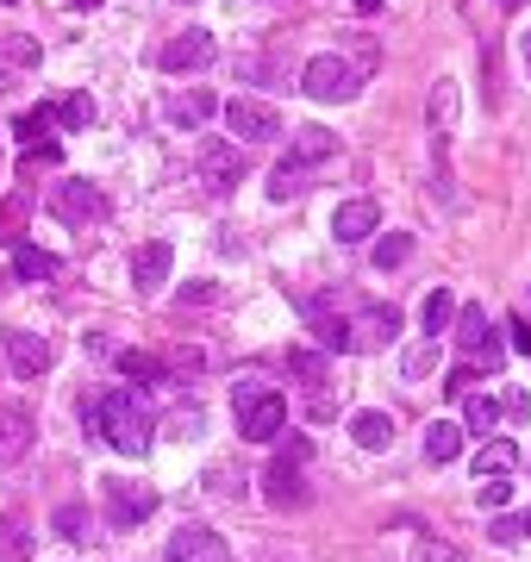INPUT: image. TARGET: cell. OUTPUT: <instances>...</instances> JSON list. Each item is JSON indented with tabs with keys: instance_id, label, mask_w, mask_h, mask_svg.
<instances>
[{
	"instance_id": "7a4b0ae2",
	"label": "cell",
	"mask_w": 531,
	"mask_h": 562,
	"mask_svg": "<svg viewBox=\"0 0 531 562\" xmlns=\"http://www.w3.org/2000/svg\"><path fill=\"white\" fill-rule=\"evenodd\" d=\"M231 412H238V437H244V444H276V437L288 432V400L263 382L231 387Z\"/></svg>"
},
{
	"instance_id": "44dd1931",
	"label": "cell",
	"mask_w": 531,
	"mask_h": 562,
	"mask_svg": "<svg viewBox=\"0 0 531 562\" xmlns=\"http://www.w3.org/2000/svg\"><path fill=\"white\" fill-rule=\"evenodd\" d=\"M13 276L20 281H56L63 276V256L38 251V244H13Z\"/></svg>"
},
{
	"instance_id": "d6986e66",
	"label": "cell",
	"mask_w": 531,
	"mask_h": 562,
	"mask_svg": "<svg viewBox=\"0 0 531 562\" xmlns=\"http://www.w3.org/2000/svg\"><path fill=\"white\" fill-rule=\"evenodd\" d=\"M513 469H519V444H513V437H481V450H476L481 482H506Z\"/></svg>"
},
{
	"instance_id": "5b68a950",
	"label": "cell",
	"mask_w": 531,
	"mask_h": 562,
	"mask_svg": "<svg viewBox=\"0 0 531 562\" xmlns=\"http://www.w3.org/2000/svg\"><path fill=\"white\" fill-rule=\"evenodd\" d=\"M51 213L63 219V226H81V231H88V226H101L113 206H106V194L94 188V181L69 176V181H56V188H51Z\"/></svg>"
},
{
	"instance_id": "60d3db41",
	"label": "cell",
	"mask_w": 531,
	"mask_h": 562,
	"mask_svg": "<svg viewBox=\"0 0 531 562\" xmlns=\"http://www.w3.org/2000/svg\"><path fill=\"white\" fill-rule=\"evenodd\" d=\"M488 537H494V544H519V537H526V525H519V519H494V525H488Z\"/></svg>"
},
{
	"instance_id": "4dcf8cb0",
	"label": "cell",
	"mask_w": 531,
	"mask_h": 562,
	"mask_svg": "<svg viewBox=\"0 0 531 562\" xmlns=\"http://www.w3.org/2000/svg\"><path fill=\"white\" fill-rule=\"evenodd\" d=\"M56 126H63V131H88V126H94V101H88V94H63V101H56Z\"/></svg>"
},
{
	"instance_id": "ba28073f",
	"label": "cell",
	"mask_w": 531,
	"mask_h": 562,
	"mask_svg": "<svg viewBox=\"0 0 531 562\" xmlns=\"http://www.w3.org/2000/svg\"><path fill=\"white\" fill-rule=\"evenodd\" d=\"M226 126L244 138V144H269V138H281V113L269 101H251V94H238V101H226Z\"/></svg>"
},
{
	"instance_id": "9a60e30c",
	"label": "cell",
	"mask_w": 531,
	"mask_h": 562,
	"mask_svg": "<svg viewBox=\"0 0 531 562\" xmlns=\"http://www.w3.org/2000/svg\"><path fill=\"white\" fill-rule=\"evenodd\" d=\"M213 63V31H176L163 44V69L169 76H188V69H206Z\"/></svg>"
},
{
	"instance_id": "1f68e13d",
	"label": "cell",
	"mask_w": 531,
	"mask_h": 562,
	"mask_svg": "<svg viewBox=\"0 0 531 562\" xmlns=\"http://www.w3.org/2000/svg\"><path fill=\"white\" fill-rule=\"evenodd\" d=\"M369 256H376V269H401L406 256H413V238H406V231H381Z\"/></svg>"
},
{
	"instance_id": "6da1fadb",
	"label": "cell",
	"mask_w": 531,
	"mask_h": 562,
	"mask_svg": "<svg viewBox=\"0 0 531 562\" xmlns=\"http://www.w3.org/2000/svg\"><path fill=\"white\" fill-rule=\"evenodd\" d=\"M81 419H88V432H101L119 457H144L156 437V419L151 407L138 400V387H106L94 400H81Z\"/></svg>"
},
{
	"instance_id": "30bf717a",
	"label": "cell",
	"mask_w": 531,
	"mask_h": 562,
	"mask_svg": "<svg viewBox=\"0 0 531 562\" xmlns=\"http://www.w3.org/2000/svg\"><path fill=\"white\" fill-rule=\"evenodd\" d=\"M7 362H13L20 382H38V375L56 362V344L45 332H7Z\"/></svg>"
},
{
	"instance_id": "b9f144b4",
	"label": "cell",
	"mask_w": 531,
	"mask_h": 562,
	"mask_svg": "<svg viewBox=\"0 0 531 562\" xmlns=\"http://www.w3.org/2000/svg\"><path fill=\"white\" fill-rule=\"evenodd\" d=\"M7 63H38V44L31 38H7Z\"/></svg>"
},
{
	"instance_id": "f35d334b",
	"label": "cell",
	"mask_w": 531,
	"mask_h": 562,
	"mask_svg": "<svg viewBox=\"0 0 531 562\" xmlns=\"http://www.w3.org/2000/svg\"><path fill=\"white\" fill-rule=\"evenodd\" d=\"M506 332H513V350L531 357V319H526V312H513V319H506Z\"/></svg>"
},
{
	"instance_id": "5bb4252c",
	"label": "cell",
	"mask_w": 531,
	"mask_h": 562,
	"mask_svg": "<svg viewBox=\"0 0 531 562\" xmlns=\"http://www.w3.org/2000/svg\"><path fill=\"white\" fill-rule=\"evenodd\" d=\"M381 231V206L376 201H344L338 213H331V238L338 244H369Z\"/></svg>"
},
{
	"instance_id": "836d02e7",
	"label": "cell",
	"mask_w": 531,
	"mask_h": 562,
	"mask_svg": "<svg viewBox=\"0 0 531 562\" xmlns=\"http://www.w3.org/2000/svg\"><path fill=\"white\" fill-rule=\"evenodd\" d=\"M431 369H438V337H431V344H419V350H406V357H401V375H406V382H426Z\"/></svg>"
},
{
	"instance_id": "8fae6325",
	"label": "cell",
	"mask_w": 531,
	"mask_h": 562,
	"mask_svg": "<svg viewBox=\"0 0 531 562\" xmlns=\"http://www.w3.org/2000/svg\"><path fill=\"white\" fill-rule=\"evenodd\" d=\"M163 562H231V550H226V537H219V532H206V525H181V532L169 537Z\"/></svg>"
},
{
	"instance_id": "ffe728a7",
	"label": "cell",
	"mask_w": 531,
	"mask_h": 562,
	"mask_svg": "<svg viewBox=\"0 0 531 562\" xmlns=\"http://www.w3.org/2000/svg\"><path fill=\"white\" fill-rule=\"evenodd\" d=\"M456 400H463V425H469L476 437H488V432H494V425L506 419V407L494 400V394H481V387H469V394H456Z\"/></svg>"
},
{
	"instance_id": "d4e9b609",
	"label": "cell",
	"mask_w": 531,
	"mask_h": 562,
	"mask_svg": "<svg viewBox=\"0 0 531 562\" xmlns=\"http://www.w3.org/2000/svg\"><path fill=\"white\" fill-rule=\"evenodd\" d=\"M113 362H119V375H126V382H138V387H144V382H169V362L151 357V350H119Z\"/></svg>"
},
{
	"instance_id": "ab89813d",
	"label": "cell",
	"mask_w": 531,
	"mask_h": 562,
	"mask_svg": "<svg viewBox=\"0 0 531 562\" xmlns=\"http://www.w3.org/2000/svg\"><path fill=\"white\" fill-rule=\"evenodd\" d=\"M506 500H513V482H481V507H494V512H501Z\"/></svg>"
},
{
	"instance_id": "7bdbcfd3",
	"label": "cell",
	"mask_w": 531,
	"mask_h": 562,
	"mask_svg": "<svg viewBox=\"0 0 531 562\" xmlns=\"http://www.w3.org/2000/svg\"><path fill=\"white\" fill-rule=\"evenodd\" d=\"M519 63H526V76H531V31H519Z\"/></svg>"
},
{
	"instance_id": "d6a6232c",
	"label": "cell",
	"mask_w": 531,
	"mask_h": 562,
	"mask_svg": "<svg viewBox=\"0 0 531 562\" xmlns=\"http://www.w3.org/2000/svg\"><path fill=\"white\" fill-rule=\"evenodd\" d=\"M51 525H56V537H69V544H81V537H88V507H81V500H63Z\"/></svg>"
},
{
	"instance_id": "603a6c76",
	"label": "cell",
	"mask_w": 531,
	"mask_h": 562,
	"mask_svg": "<svg viewBox=\"0 0 531 562\" xmlns=\"http://www.w3.org/2000/svg\"><path fill=\"white\" fill-rule=\"evenodd\" d=\"M31 544H38V532H31L20 512H7L0 519V562H31Z\"/></svg>"
},
{
	"instance_id": "4fadbf2b",
	"label": "cell",
	"mask_w": 531,
	"mask_h": 562,
	"mask_svg": "<svg viewBox=\"0 0 531 562\" xmlns=\"http://www.w3.org/2000/svg\"><path fill=\"white\" fill-rule=\"evenodd\" d=\"M401 337V312L394 307H363L351 319V350H388Z\"/></svg>"
},
{
	"instance_id": "ac0fdd59",
	"label": "cell",
	"mask_w": 531,
	"mask_h": 562,
	"mask_svg": "<svg viewBox=\"0 0 531 562\" xmlns=\"http://www.w3.org/2000/svg\"><path fill=\"white\" fill-rule=\"evenodd\" d=\"M326 156H338V131L326 126H301L288 138V163H301V169H319Z\"/></svg>"
},
{
	"instance_id": "7dc6e473",
	"label": "cell",
	"mask_w": 531,
	"mask_h": 562,
	"mask_svg": "<svg viewBox=\"0 0 531 562\" xmlns=\"http://www.w3.org/2000/svg\"><path fill=\"white\" fill-rule=\"evenodd\" d=\"M519 525H526V537H531V512H526V519H519Z\"/></svg>"
},
{
	"instance_id": "484cf974",
	"label": "cell",
	"mask_w": 531,
	"mask_h": 562,
	"mask_svg": "<svg viewBox=\"0 0 531 562\" xmlns=\"http://www.w3.org/2000/svg\"><path fill=\"white\" fill-rule=\"evenodd\" d=\"M456 457H463V425H451V419H431L426 462H456Z\"/></svg>"
},
{
	"instance_id": "83f0119b",
	"label": "cell",
	"mask_w": 531,
	"mask_h": 562,
	"mask_svg": "<svg viewBox=\"0 0 531 562\" xmlns=\"http://www.w3.org/2000/svg\"><path fill=\"white\" fill-rule=\"evenodd\" d=\"M51 126H56V106H31V113L13 119V138L31 151V144H45V138H51Z\"/></svg>"
},
{
	"instance_id": "2e32d148",
	"label": "cell",
	"mask_w": 531,
	"mask_h": 562,
	"mask_svg": "<svg viewBox=\"0 0 531 562\" xmlns=\"http://www.w3.org/2000/svg\"><path fill=\"white\" fill-rule=\"evenodd\" d=\"M169 263H176V251H169L163 238L138 244V256H131V288H138V294H156V288L169 281Z\"/></svg>"
},
{
	"instance_id": "f1b7e54d",
	"label": "cell",
	"mask_w": 531,
	"mask_h": 562,
	"mask_svg": "<svg viewBox=\"0 0 531 562\" xmlns=\"http://www.w3.org/2000/svg\"><path fill=\"white\" fill-rule=\"evenodd\" d=\"M419 319H426V332L438 337V332H451V319H456V294L451 288H431L426 294V307H419Z\"/></svg>"
},
{
	"instance_id": "7c38bea8",
	"label": "cell",
	"mask_w": 531,
	"mask_h": 562,
	"mask_svg": "<svg viewBox=\"0 0 531 562\" xmlns=\"http://www.w3.org/2000/svg\"><path fill=\"white\" fill-rule=\"evenodd\" d=\"M31 437H38V412L31 407H0V469H13V462L31 450Z\"/></svg>"
},
{
	"instance_id": "9c48e42d",
	"label": "cell",
	"mask_w": 531,
	"mask_h": 562,
	"mask_svg": "<svg viewBox=\"0 0 531 562\" xmlns=\"http://www.w3.org/2000/svg\"><path fill=\"white\" fill-rule=\"evenodd\" d=\"M194 169H201L206 194H231L238 176H244V156H238V144H226V138H206L201 156H194Z\"/></svg>"
},
{
	"instance_id": "74e56055",
	"label": "cell",
	"mask_w": 531,
	"mask_h": 562,
	"mask_svg": "<svg viewBox=\"0 0 531 562\" xmlns=\"http://www.w3.org/2000/svg\"><path fill=\"white\" fill-rule=\"evenodd\" d=\"M481 382V369H476V362H469V357H463V362H456V369H451V375H444V387H451V394H469V387H476Z\"/></svg>"
},
{
	"instance_id": "8992f818",
	"label": "cell",
	"mask_w": 531,
	"mask_h": 562,
	"mask_svg": "<svg viewBox=\"0 0 531 562\" xmlns=\"http://www.w3.org/2000/svg\"><path fill=\"white\" fill-rule=\"evenodd\" d=\"M301 88H306V101H356V88H363V76H356L351 63H344V56H313V63H306L301 69Z\"/></svg>"
},
{
	"instance_id": "bcb514c9",
	"label": "cell",
	"mask_w": 531,
	"mask_h": 562,
	"mask_svg": "<svg viewBox=\"0 0 531 562\" xmlns=\"http://www.w3.org/2000/svg\"><path fill=\"white\" fill-rule=\"evenodd\" d=\"M76 7H88V13H94V7H101V0H76Z\"/></svg>"
},
{
	"instance_id": "8d00e7d4",
	"label": "cell",
	"mask_w": 531,
	"mask_h": 562,
	"mask_svg": "<svg viewBox=\"0 0 531 562\" xmlns=\"http://www.w3.org/2000/svg\"><path fill=\"white\" fill-rule=\"evenodd\" d=\"M201 419H206V412L194 407V400H188V407H176V412H169V437H194V432H201Z\"/></svg>"
},
{
	"instance_id": "7402d4cb",
	"label": "cell",
	"mask_w": 531,
	"mask_h": 562,
	"mask_svg": "<svg viewBox=\"0 0 531 562\" xmlns=\"http://www.w3.org/2000/svg\"><path fill=\"white\" fill-rule=\"evenodd\" d=\"M163 113H169L176 126H206V119H213V94H206V88H181V94L163 101Z\"/></svg>"
},
{
	"instance_id": "ee69618b",
	"label": "cell",
	"mask_w": 531,
	"mask_h": 562,
	"mask_svg": "<svg viewBox=\"0 0 531 562\" xmlns=\"http://www.w3.org/2000/svg\"><path fill=\"white\" fill-rule=\"evenodd\" d=\"M356 13H381V0H351Z\"/></svg>"
},
{
	"instance_id": "c3c4849f",
	"label": "cell",
	"mask_w": 531,
	"mask_h": 562,
	"mask_svg": "<svg viewBox=\"0 0 531 562\" xmlns=\"http://www.w3.org/2000/svg\"><path fill=\"white\" fill-rule=\"evenodd\" d=\"M7 7H13V0H7Z\"/></svg>"
},
{
	"instance_id": "3957f363",
	"label": "cell",
	"mask_w": 531,
	"mask_h": 562,
	"mask_svg": "<svg viewBox=\"0 0 531 562\" xmlns=\"http://www.w3.org/2000/svg\"><path fill=\"white\" fill-rule=\"evenodd\" d=\"M306 462H313V437H288V444H281L276 450V462H269V469H263V500H269V507H301L306 500Z\"/></svg>"
},
{
	"instance_id": "f6af8a7d",
	"label": "cell",
	"mask_w": 531,
	"mask_h": 562,
	"mask_svg": "<svg viewBox=\"0 0 531 562\" xmlns=\"http://www.w3.org/2000/svg\"><path fill=\"white\" fill-rule=\"evenodd\" d=\"M519 7H526V0H501V13H519Z\"/></svg>"
},
{
	"instance_id": "f546056e",
	"label": "cell",
	"mask_w": 531,
	"mask_h": 562,
	"mask_svg": "<svg viewBox=\"0 0 531 562\" xmlns=\"http://www.w3.org/2000/svg\"><path fill=\"white\" fill-rule=\"evenodd\" d=\"M431 131H438V138H451V131H456V88H451V81H438V88H431Z\"/></svg>"
},
{
	"instance_id": "d590c367",
	"label": "cell",
	"mask_w": 531,
	"mask_h": 562,
	"mask_svg": "<svg viewBox=\"0 0 531 562\" xmlns=\"http://www.w3.org/2000/svg\"><path fill=\"white\" fill-rule=\"evenodd\" d=\"M26 231V201H0V244H20Z\"/></svg>"
},
{
	"instance_id": "e575fe53",
	"label": "cell",
	"mask_w": 531,
	"mask_h": 562,
	"mask_svg": "<svg viewBox=\"0 0 531 562\" xmlns=\"http://www.w3.org/2000/svg\"><path fill=\"white\" fill-rule=\"evenodd\" d=\"M288 369H294V375H301V382H326V350H288Z\"/></svg>"
},
{
	"instance_id": "cb8c5ba5",
	"label": "cell",
	"mask_w": 531,
	"mask_h": 562,
	"mask_svg": "<svg viewBox=\"0 0 531 562\" xmlns=\"http://www.w3.org/2000/svg\"><path fill=\"white\" fill-rule=\"evenodd\" d=\"M351 437L356 444H363V450H388V444H394V419H388V412H356L351 419Z\"/></svg>"
},
{
	"instance_id": "4316f807",
	"label": "cell",
	"mask_w": 531,
	"mask_h": 562,
	"mask_svg": "<svg viewBox=\"0 0 531 562\" xmlns=\"http://www.w3.org/2000/svg\"><path fill=\"white\" fill-rule=\"evenodd\" d=\"M306 188H313V169H301V163H276V176H269V201H301Z\"/></svg>"
},
{
	"instance_id": "52a82bcc",
	"label": "cell",
	"mask_w": 531,
	"mask_h": 562,
	"mask_svg": "<svg viewBox=\"0 0 531 562\" xmlns=\"http://www.w3.org/2000/svg\"><path fill=\"white\" fill-rule=\"evenodd\" d=\"M101 487H106V525H113V532H138V525L156 512V487L151 482L113 475V482H101Z\"/></svg>"
},
{
	"instance_id": "e0dca14e",
	"label": "cell",
	"mask_w": 531,
	"mask_h": 562,
	"mask_svg": "<svg viewBox=\"0 0 531 562\" xmlns=\"http://www.w3.org/2000/svg\"><path fill=\"white\" fill-rule=\"evenodd\" d=\"M306 325H313L326 357H351V319H338L326 301H306Z\"/></svg>"
},
{
	"instance_id": "277c9868",
	"label": "cell",
	"mask_w": 531,
	"mask_h": 562,
	"mask_svg": "<svg viewBox=\"0 0 531 562\" xmlns=\"http://www.w3.org/2000/svg\"><path fill=\"white\" fill-rule=\"evenodd\" d=\"M451 332H456L463 357L476 362V369H501V362H506V344H501V332L488 325V312H481V307H456Z\"/></svg>"
}]
</instances>
